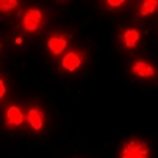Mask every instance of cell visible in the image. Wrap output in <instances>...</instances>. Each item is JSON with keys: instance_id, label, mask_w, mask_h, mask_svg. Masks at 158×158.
I'll use <instances>...</instances> for the list:
<instances>
[{"instance_id": "cell-1", "label": "cell", "mask_w": 158, "mask_h": 158, "mask_svg": "<svg viewBox=\"0 0 158 158\" xmlns=\"http://www.w3.org/2000/svg\"><path fill=\"white\" fill-rule=\"evenodd\" d=\"M118 158H152V150L141 138H130L118 149Z\"/></svg>"}, {"instance_id": "cell-2", "label": "cell", "mask_w": 158, "mask_h": 158, "mask_svg": "<svg viewBox=\"0 0 158 158\" xmlns=\"http://www.w3.org/2000/svg\"><path fill=\"white\" fill-rule=\"evenodd\" d=\"M85 59H87L85 51L73 48V49L67 51L62 56V59L59 62V68L63 73H74V71H77L85 63Z\"/></svg>"}, {"instance_id": "cell-3", "label": "cell", "mask_w": 158, "mask_h": 158, "mask_svg": "<svg viewBox=\"0 0 158 158\" xmlns=\"http://www.w3.org/2000/svg\"><path fill=\"white\" fill-rule=\"evenodd\" d=\"M46 19H44V13L40 8H29L27 11L24 13L21 25L24 32L27 33H38L41 30V27L44 25Z\"/></svg>"}, {"instance_id": "cell-4", "label": "cell", "mask_w": 158, "mask_h": 158, "mask_svg": "<svg viewBox=\"0 0 158 158\" xmlns=\"http://www.w3.org/2000/svg\"><path fill=\"white\" fill-rule=\"evenodd\" d=\"M25 122H27L25 111L18 104H8L5 109V122H3L5 128H10V130L22 128Z\"/></svg>"}, {"instance_id": "cell-5", "label": "cell", "mask_w": 158, "mask_h": 158, "mask_svg": "<svg viewBox=\"0 0 158 158\" xmlns=\"http://www.w3.org/2000/svg\"><path fill=\"white\" fill-rule=\"evenodd\" d=\"M130 73L138 79H156L158 77V70L155 65L150 63L149 60H133L130 63Z\"/></svg>"}, {"instance_id": "cell-6", "label": "cell", "mask_w": 158, "mask_h": 158, "mask_svg": "<svg viewBox=\"0 0 158 158\" xmlns=\"http://www.w3.org/2000/svg\"><path fill=\"white\" fill-rule=\"evenodd\" d=\"M68 43H70V36L57 32V33L49 35L48 41H46V48H48V52L52 57H60L63 52L67 51Z\"/></svg>"}, {"instance_id": "cell-7", "label": "cell", "mask_w": 158, "mask_h": 158, "mask_svg": "<svg viewBox=\"0 0 158 158\" xmlns=\"http://www.w3.org/2000/svg\"><path fill=\"white\" fill-rule=\"evenodd\" d=\"M27 114V123L29 127L40 133V131H43L44 127H46V112L41 106H38V104H30L25 111Z\"/></svg>"}, {"instance_id": "cell-8", "label": "cell", "mask_w": 158, "mask_h": 158, "mask_svg": "<svg viewBox=\"0 0 158 158\" xmlns=\"http://www.w3.org/2000/svg\"><path fill=\"white\" fill-rule=\"evenodd\" d=\"M141 41V30L136 27H125L118 33V44L123 49H135Z\"/></svg>"}, {"instance_id": "cell-9", "label": "cell", "mask_w": 158, "mask_h": 158, "mask_svg": "<svg viewBox=\"0 0 158 158\" xmlns=\"http://www.w3.org/2000/svg\"><path fill=\"white\" fill-rule=\"evenodd\" d=\"M158 10V0H144L138 6V15L141 18L144 16H150Z\"/></svg>"}, {"instance_id": "cell-10", "label": "cell", "mask_w": 158, "mask_h": 158, "mask_svg": "<svg viewBox=\"0 0 158 158\" xmlns=\"http://www.w3.org/2000/svg\"><path fill=\"white\" fill-rule=\"evenodd\" d=\"M101 5H103V8L114 11V10L123 8L127 5V2H125V0H104V2H101Z\"/></svg>"}, {"instance_id": "cell-11", "label": "cell", "mask_w": 158, "mask_h": 158, "mask_svg": "<svg viewBox=\"0 0 158 158\" xmlns=\"http://www.w3.org/2000/svg\"><path fill=\"white\" fill-rule=\"evenodd\" d=\"M18 6H19V2H16V0H2L0 2V11L6 13V15H10L11 11H15Z\"/></svg>"}, {"instance_id": "cell-12", "label": "cell", "mask_w": 158, "mask_h": 158, "mask_svg": "<svg viewBox=\"0 0 158 158\" xmlns=\"http://www.w3.org/2000/svg\"><path fill=\"white\" fill-rule=\"evenodd\" d=\"M6 95V87H5V81H3V77H0V98H5Z\"/></svg>"}]
</instances>
